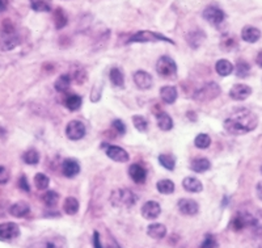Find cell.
<instances>
[{"label":"cell","instance_id":"34","mask_svg":"<svg viewBox=\"0 0 262 248\" xmlns=\"http://www.w3.org/2000/svg\"><path fill=\"white\" fill-rule=\"evenodd\" d=\"M30 7L36 12H49L51 9V0H30Z\"/></svg>","mask_w":262,"mask_h":248},{"label":"cell","instance_id":"30","mask_svg":"<svg viewBox=\"0 0 262 248\" xmlns=\"http://www.w3.org/2000/svg\"><path fill=\"white\" fill-rule=\"evenodd\" d=\"M54 24H55V28L57 29H63L66 25L69 24V17L66 15V12L63 11V8H57L54 11Z\"/></svg>","mask_w":262,"mask_h":248},{"label":"cell","instance_id":"32","mask_svg":"<svg viewBox=\"0 0 262 248\" xmlns=\"http://www.w3.org/2000/svg\"><path fill=\"white\" fill-rule=\"evenodd\" d=\"M156 188H158V191L160 192L161 195H172L176 187H174V182H173L172 180L163 179L160 180V181H158Z\"/></svg>","mask_w":262,"mask_h":248},{"label":"cell","instance_id":"33","mask_svg":"<svg viewBox=\"0 0 262 248\" xmlns=\"http://www.w3.org/2000/svg\"><path fill=\"white\" fill-rule=\"evenodd\" d=\"M63 210L66 214L75 215L79 212V201L75 197H67L63 203Z\"/></svg>","mask_w":262,"mask_h":248},{"label":"cell","instance_id":"45","mask_svg":"<svg viewBox=\"0 0 262 248\" xmlns=\"http://www.w3.org/2000/svg\"><path fill=\"white\" fill-rule=\"evenodd\" d=\"M11 179V172L7 167L4 166H0V185H3V184H7Z\"/></svg>","mask_w":262,"mask_h":248},{"label":"cell","instance_id":"16","mask_svg":"<svg viewBox=\"0 0 262 248\" xmlns=\"http://www.w3.org/2000/svg\"><path fill=\"white\" fill-rule=\"evenodd\" d=\"M128 175H130L131 180H133L135 184H144L147 180L146 168L142 167V166L138 164V163L130 166V168H128Z\"/></svg>","mask_w":262,"mask_h":248},{"label":"cell","instance_id":"25","mask_svg":"<svg viewBox=\"0 0 262 248\" xmlns=\"http://www.w3.org/2000/svg\"><path fill=\"white\" fill-rule=\"evenodd\" d=\"M70 84H71V76L69 74H62L60 76H58V79L54 83V88L55 91L60 93H64L69 91Z\"/></svg>","mask_w":262,"mask_h":248},{"label":"cell","instance_id":"24","mask_svg":"<svg viewBox=\"0 0 262 248\" xmlns=\"http://www.w3.org/2000/svg\"><path fill=\"white\" fill-rule=\"evenodd\" d=\"M160 97L164 102H167V104H173V102L177 100V97H179L177 88L172 87V86L163 87L160 90Z\"/></svg>","mask_w":262,"mask_h":248},{"label":"cell","instance_id":"48","mask_svg":"<svg viewBox=\"0 0 262 248\" xmlns=\"http://www.w3.org/2000/svg\"><path fill=\"white\" fill-rule=\"evenodd\" d=\"M18 187H20V189H23L24 192H28V193L30 192L29 182H28V179L25 175H21L20 179H18Z\"/></svg>","mask_w":262,"mask_h":248},{"label":"cell","instance_id":"5","mask_svg":"<svg viewBox=\"0 0 262 248\" xmlns=\"http://www.w3.org/2000/svg\"><path fill=\"white\" fill-rule=\"evenodd\" d=\"M28 248H69V243L63 236L50 235L32 243Z\"/></svg>","mask_w":262,"mask_h":248},{"label":"cell","instance_id":"7","mask_svg":"<svg viewBox=\"0 0 262 248\" xmlns=\"http://www.w3.org/2000/svg\"><path fill=\"white\" fill-rule=\"evenodd\" d=\"M20 236V228L18 224L13 223V222H4L0 223V240L2 242H13Z\"/></svg>","mask_w":262,"mask_h":248},{"label":"cell","instance_id":"18","mask_svg":"<svg viewBox=\"0 0 262 248\" xmlns=\"http://www.w3.org/2000/svg\"><path fill=\"white\" fill-rule=\"evenodd\" d=\"M62 172L66 177H75L80 172V164L75 159H66L62 164Z\"/></svg>","mask_w":262,"mask_h":248},{"label":"cell","instance_id":"43","mask_svg":"<svg viewBox=\"0 0 262 248\" xmlns=\"http://www.w3.org/2000/svg\"><path fill=\"white\" fill-rule=\"evenodd\" d=\"M74 79L78 84H83L86 80V71L81 66H79L78 69L75 70L74 72Z\"/></svg>","mask_w":262,"mask_h":248},{"label":"cell","instance_id":"41","mask_svg":"<svg viewBox=\"0 0 262 248\" xmlns=\"http://www.w3.org/2000/svg\"><path fill=\"white\" fill-rule=\"evenodd\" d=\"M249 71V63L245 62V60H238L237 65H236V75H237L238 78H245V76H248Z\"/></svg>","mask_w":262,"mask_h":248},{"label":"cell","instance_id":"46","mask_svg":"<svg viewBox=\"0 0 262 248\" xmlns=\"http://www.w3.org/2000/svg\"><path fill=\"white\" fill-rule=\"evenodd\" d=\"M253 239H254V243H256L257 247L261 248V244H262V228H261V226H258V224H257L256 228H254Z\"/></svg>","mask_w":262,"mask_h":248},{"label":"cell","instance_id":"19","mask_svg":"<svg viewBox=\"0 0 262 248\" xmlns=\"http://www.w3.org/2000/svg\"><path fill=\"white\" fill-rule=\"evenodd\" d=\"M30 206L29 203L25 201H18V202L13 203L12 206L9 208V214L15 217V218H24L29 214Z\"/></svg>","mask_w":262,"mask_h":248},{"label":"cell","instance_id":"8","mask_svg":"<svg viewBox=\"0 0 262 248\" xmlns=\"http://www.w3.org/2000/svg\"><path fill=\"white\" fill-rule=\"evenodd\" d=\"M156 41H167L169 44H173L169 38L164 37L163 34L158 33V32H149V30H140L137 32L134 36L130 37V42H156Z\"/></svg>","mask_w":262,"mask_h":248},{"label":"cell","instance_id":"49","mask_svg":"<svg viewBox=\"0 0 262 248\" xmlns=\"http://www.w3.org/2000/svg\"><path fill=\"white\" fill-rule=\"evenodd\" d=\"M93 247L102 248L101 236H100V233H98V231H95V233H93Z\"/></svg>","mask_w":262,"mask_h":248},{"label":"cell","instance_id":"51","mask_svg":"<svg viewBox=\"0 0 262 248\" xmlns=\"http://www.w3.org/2000/svg\"><path fill=\"white\" fill-rule=\"evenodd\" d=\"M256 62L259 67H262V50L257 54V58H256Z\"/></svg>","mask_w":262,"mask_h":248},{"label":"cell","instance_id":"12","mask_svg":"<svg viewBox=\"0 0 262 248\" xmlns=\"http://www.w3.org/2000/svg\"><path fill=\"white\" fill-rule=\"evenodd\" d=\"M252 95V88L247 84H235L231 90H229V96L231 99L236 101H244L249 96Z\"/></svg>","mask_w":262,"mask_h":248},{"label":"cell","instance_id":"11","mask_svg":"<svg viewBox=\"0 0 262 248\" xmlns=\"http://www.w3.org/2000/svg\"><path fill=\"white\" fill-rule=\"evenodd\" d=\"M85 126L80 121H71V122H69L67 128H66V135L71 141H79V139H81L85 135Z\"/></svg>","mask_w":262,"mask_h":248},{"label":"cell","instance_id":"39","mask_svg":"<svg viewBox=\"0 0 262 248\" xmlns=\"http://www.w3.org/2000/svg\"><path fill=\"white\" fill-rule=\"evenodd\" d=\"M133 123H134L138 132L146 133L148 130V121L143 116H138L137 114V116L133 117Z\"/></svg>","mask_w":262,"mask_h":248},{"label":"cell","instance_id":"9","mask_svg":"<svg viewBox=\"0 0 262 248\" xmlns=\"http://www.w3.org/2000/svg\"><path fill=\"white\" fill-rule=\"evenodd\" d=\"M18 45H20V37L15 30L13 32H2V34H0V50H13Z\"/></svg>","mask_w":262,"mask_h":248},{"label":"cell","instance_id":"36","mask_svg":"<svg viewBox=\"0 0 262 248\" xmlns=\"http://www.w3.org/2000/svg\"><path fill=\"white\" fill-rule=\"evenodd\" d=\"M23 160H24V163H27V164L29 166L38 164L39 153L37 151V150L29 149L28 151H25L24 155H23Z\"/></svg>","mask_w":262,"mask_h":248},{"label":"cell","instance_id":"22","mask_svg":"<svg viewBox=\"0 0 262 248\" xmlns=\"http://www.w3.org/2000/svg\"><path fill=\"white\" fill-rule=\"evenodd\" d=\"M211 168V163L207 158H195L190 161V170L196 174H203Z\"/></svg>","mask_w":262,"mask_h":248},{"label":"cell","instance_id":"52","mask_svg":"<svg viewBox=\"0 0 262 248\" xmlns=\"http://www.w3.org/2000/svg\"><path fill=\"white\" fill-rule=\"evenodd\" d=\"M6 8H7V2H6V0H0V12H3V11Z\"/></svg>","mask_w":262,"mask_h":248},{"label":"cell","instance_id":"47","mask_svg":"<svg viewBox=\"0 0 262 248\" xmlns=\"http://www.w3.org/2000/svg\"><path fill=\"white\" fill-rule=\"evenodd\" d=\"M112 126H113V129L116 130L117 133H118V134L123 135L126 133V125H125V122H123V121L114 120L113 125H112Z\"/></svg>","mask_w":262,"mask_h":248},{"label":"cell","instance_id":"31","mask_svg":"<svg viewBox=\"0 0 262 248\" xmlns=\"http://www.w3.org/2000/svg\"><path fill=\"white\" fill-rule=\"evenodd\" d=\"M206 38V34L203 33V32H201V30H198V32H190V33H188V36H186V41H188L189 46L190 48H200L201 44H202L203 39Z\"/></svg>","mask_w":262,"mask_h":248},{"label":"cell","instance_id":"6","mask_svg":"<svg viewBox=\"0 0 262 248\" xmlns=\"http://www.w3.org/2000/svg\"><path fill=\"white\" fill-rule=\"evenodd\" d=\"M257 222L258 221L249 213H238L231 222V228L235 231H242L247 228H256L258 224Z\"/></svg>","mask_w":262,"mask_h":248},{"label":"cell","instance_id":"28","mask_svg":"<svg viewBox=\"0 0 262 248\" xmlns=\"http://www.w3.org/2000/svg\"><path fill=\"white\" fill-rule=\"evenodd\" d=\"M109 79H111L112 84H113L114 87H125V76H123V72L119 69H117V67L111 70V72H109Z\"/></svg>","mask_w":262,"mask_h":248},{"label":"cell","instance_id":"15","mask_svg":"<svg viewBox=\"0 0 262 248\" xmlns=\"http://www.w3.org/2000/svg\"><path fill=\"white\" fill-rule=\"evenodd\" d=\"M160 214L161 206L156 201H147L142 206V215H143V218L148 219V221H154V219L159 218Z\"/></svg>","mask_w":262,"mask_h":248},{"label":"cell","instance_id":"27","mask_svg":"<svg viewBox=\"0 0 262 248\" xmlns=\"http://www.w3.org/2000/svg\"><path fill=\"white\" fill-rule=\"evenodd\" d=\"M156 121H158V126L164 130V132H169L170 129L173 128V120L172 117L169 116L168 113L165 112H161L156 116Z\"/></svg>","mask_w":262,"mask_h":248},{"label":"cell","instance_id":"23","mask_svg":"<svg viewBox=\"0 0 262 248\" xmlns=\"http://www.w3.org/2000/svg\"><path fill=\"white\" fill-rule=\"evenodd\" d=\"M182 187H184L185 191L191 192V193H201L203 191L202 182L198 179H195V177L191 176L185 177L184 181H182Z\"/></svg>","mask_w":262,"mask_h":248},{"label":"cell","instance_id":"29","mask_svg":"<svg viewBox=\"0 0 262 248\" xmlns=\"http://www.w3.org/2000/svg\"><path fill=\"white\" fill-rule=\"evenodd\" d=\"M81 104H83V99H81L79 95H75V93H72V95H69L64 100L66 108H67V109H69V111H71V112L79 111V109H80V107H81Z\"/></svg>","mask_w":262,"mask_h":248},{"label":"cell","instance_id":"1","mask_svg":"<svg viewBox=\"0 0 262 248\" xmlns=\"http://www.w3.org/2000/svg\"><path fill=\"white\" fill-rule=\"evenodd\" d=\"M258 126V117L248 109H238L224 121V129L231 134H247Z\"/></svg>","mask_w":262,"mask_h":248},{"label":"cell","instance_id":"44","mask_svg":"<svg viewBox=\"0 0 262 248\" xmlns=\"http://www.w3.org/2000/svg\"><path fill=\"white\" fill-rule=\"evenodd\" d=\"M217 242L212 235H206V238L203 239L202 244H201V248H216Z\"/></svg>","mask_w":262,"mask_h":248},{"label":"cell","instance_id":"26","mask_svg":"<svg viewBox=\"0 0 262 248\" xmlns=\"http://www.w3.org/2000/svg\"><path fill=\"white\" fill-rule=\"evenodd\" d=\"M215 70H216L217 75L221 76H228L233 72V65L229 62L228 59H219L215 65Z\"/></svg>","mask_w":262,"mask_h":248},{"label":"cell","instance_id":"2","mask_svg":"<svg viewBox=\"0 0 262 248\" xmlns=\"http://www.w3.org/2000/svg\"><path fill=\"white\" fill-rule=\"evenodd\" d=\"M138 197L130 189H116L112 192L111 203L117 209H130L137 203Z\"/></svg>","mask_w":262,"mask_h":248},{"label":"cell","instance_id":"37","mask_svg":"<svg viewBox=\"0 0 262 248\" xmlns=\"http://www.w3.org/2000/svg\"><path fill=\"white\" fill-rule=\"evenodd\" d=\"M159 163L168 171H173L174 167H176V159L173 158L172 155H169V154H161V155H159Z\"/></svg>","mask_w":262,"mask_h":248},{"label":"cell","instance_id":"53","mask_svg":"<svg viewBox=\"0 0 262 248\" xmlns=\"http://www.w3.org/2000/svg\"><path fill=\"white\" fill-rule=\"evenodd\" d=\"M261 172H262V167H261Z\"/></svg>","mask_w":262,"mask_h":248},{"label":"cell","instance_id":"40","mask_svg":"<svg viewBox=\"0 0 262 248\" xmlns=\"http://www.w3.org/2000/svg\"><path fill=\"white\" fill-rule=\"evenodd\" d=\"M34 184H36L37 189H39V191H45V189L49 188L50 179H49L45 174H37L36 176H34Z\"/></svg>","mask_w":262,"mask_h":248},{"label":"cell","instance_id":"21","mask_svg":"<svg viewBox=\"0 0 262 248\" xmlns=\"http://www.w3.org/2000/svg\"><path fill=\"white\" fill-rule=\"evenodd\" d=\"M147 235L152 239L160 240L167 235V228L163 223H152L147 228Z\"/></svg>","mask_w":262,"mask_h":248},{"label":"cell","instance_id":"13","mask_svg":"<svg viewBox=\"0 0 262 248\" xmlns=\"http://www.w3.org/2000/svg\"><path fill=\"white\" fill-rule=\"evenodd\" d=\"M177 206H179V210L182 214L189 215V217H193V215L198 214V212H200L198 202L191 200V198H182V200L179 201Z\"/></svg>","mask_w":262,"mask_h":248},{"label":"cell","instance_id":"38","mask_svg":"<svg viewBox=\"0 0 262 248\" xmlns=\"http://www.w3.org/2000/svg\"><path fill=\"white\" fill-rule=\"evenodd\" d=\"M194 144H195L196 149L205 150L209 149L210 144H211V138H210L209 134H198L194 139Z\"/></svg>","mask_w":262,"mask_h":248},{"label":"cell","instance_id":"4","mask_svg":"<svg viewBox=\"0 0 262 248\" xmlns=\"http://www.w3.org/2000/svg\"><path fill=\"white\" fill-rule=\"evenodd\" d=\"M156 71L163 78H174L177 74V65L176 62L168 55H163L156 62Z\"/></svg>","mask_w":262,"mask_h":248},{"label":"cell","instance_id":"14","mask_svg":"<svg viewBox=\"0 0 262 248\" xmlns=\"http://www.w3.org/2000/svg\"><path fill=\"white\" fill-rule=\"evenodd\" d=\"M105 153L112 160L117 161V163H126L128 160V154L126 150H123L122 147L114 146V144H109V146L105 149Z\"/></svg>","mask_w":262,"mask_h":248},{"label":"cell","instance_id":"50","mask_svg":"<svg viewBox=\"0 0 262 248\" xmlns=\"http://www.w3.org/2000/svg\"><path fill=\"white\" fill-rule=\"evenodd\" d=\"M256 195H257V197H258V200L262 201V180L258 182V184H257Z\"/></svg>","mask_w":262,"mask_h":248},{"label":"cell","instance_id":"42","mask_svg":"<svg viewBox=\"0 0 262 248\" xmlns=\"http://www.w3.org/2000/svg\"><path fill=\"white\" fill-rule=\"evenodd\" d=\"M221 48H222V50H224V51H231V50H233L235 48H237V41H236L232 36L223 37V39H222V44H221Z\"/></svg>","mask_w":262,"mask_h":248},{"label":"cell","instance_id":"10","mask_svg":"<svg viewBox=\"0 0 262 248\" xmlns=\"http://www.w3.org/2000/svg\"><path fill=\"white\" fill-rule=\"evenodd\" d=\"M203 17L211 25H221L226 18V13H224L223 9L217 8L215 6H210L203 11Z\"/></svg>","mask_w":262,"mask_h":248},{"label":"cell","instance_id":"35","mask_svg":"<svg viewBox=\"0 0 262 248\" xmlns=\"http://www.w3.org/2000/svg\"><path fill=\"white\" fill-rule=\"evenodd\" d=\"M58 200H59V195L55 191H48L45 195L42 196V201L45 203V206L48 208H55L58 205Z\"/></svg>","mask_w":262,"mask_h":248},{"label":"cell","instance_id":"3","mask_svg":"<svg viewBox=\"0 0 262 248\" xmlns=\"http://www.w3.org/2000/svg\"><path fill=\"white\" fill-rule=\"evenodd\" d=\"M222 90L221 86L215 81H211V83L205 84L202 88H200L198 91L194 92V100L200 102H209L211 100L216 99L217 96L221 95Z\"/></svg>","mask_w":262,"mask_h":248},{"label":"cell","instance_id":"20","mask_svg":"<svg viewBox=\"0 0 262 248\" xmlns=\"http://www.w3.org/2000/svg\"><path fill=\"white\" fill-rule=\"evenodd\" d=\"M242 38L243 41L248 42V44H254L261 38V30L257 29L256 27H252V25H247L242 30Z\"/></svg>","mask_w":262,"mask_h":248},{"label":"cell","instance_id":"17","mask_svg":"<svg viewBox=\"0 0 262 248\" xmlns=\"http://www.w3.org/2000/svg\"><path fill=\"white\" fill-rule=\"evenodd\" d=\"M134 83L140 90H149L152 87V76L147 71L139 70L134 74Z\"/></svg>","mask_w":262,"mask_h":248}]
</instances>
